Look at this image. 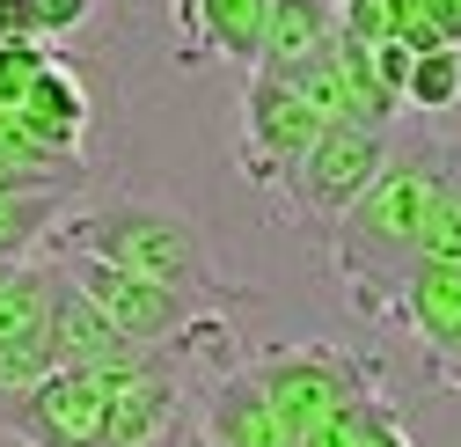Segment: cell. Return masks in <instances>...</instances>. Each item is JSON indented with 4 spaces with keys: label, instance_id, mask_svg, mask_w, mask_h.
Here are the masks:
<instances>
[{
    "label": "cell",
    "instance_id": "1",
    "mask_svg": "<svg viewBox=\"0 0 461 447\" xmlns=\"http://www.w3.org/2000/svg\"><path fill=\"white\" fill-rule=\"evenodd\" d=\"M447 161H454V140L432 132V125L388 132L381 177L330 228V271H337L344 301H352V315L388 323L402 278H411V264H418V228H425V205H432V184H439Z\"/></svg>",
    "mask_w": 461,
    "mask_h": 447
},
{
    "label": "cell",
    "instance_id": "2",
    "mask_svg": "<svg viewBox=\"0 0 461 447\" xmlns=\"http://www.w3.org/2000/svg\"><path fill=\"white\" fill-rule=\"evenodd\" d=\"M37 257H95V264H118V271H140V278H161L176 294H198V301H220V257L205 242L198 220H184L176 205H154V198H74L59 213V228L44 235Z\"/></svg>",
    "mask_w": 461,
    "mask_h": 447
},
{
    "label": "cell",
    "instance_id": "3",
    "mask_svg": "<svg viewBox=\"0 0 461 447\" xmlns=\"http://www.w3.org/2000/svg\"><path fill=\"white\" fill-rule=\"evenodd\" d=\"M249 374H257V388L271 397V411L285 418L294 447H308L337 411L381 397L374 367H366L359 352H344V345H322V338H308V345H271V352L249 360Z\"/></svg>",
    "mask_w": 461,
    "mask_h": 447
},
{
    "label": "cell",
    "instance_id": "4",
    "mask_svg": "<svg viewBox=\"0 0 461 447\" xmlns=\"http://www.w3.org/2000/svg\"><path fill=\"white\" fill-rule=\"evenodd\" d=\"M322 140V118L308 110V96L278 74H249L242 81V110H235V169L257 191H285L301 169V154Z\"/></svg>",
    "mask_w": 461,
    "mask_h": 447
},
{
    "label": "cell",
    "instance_id": "5",
    "mask_svg": "<svg viewBox=\"0 0 461 447\" xmlns=\"http://www.w3.org/2000/svg\"><path fill=\"white\" fill-rule=\"evenodd\" d=\"M381 161H388V132H374V125H322V140L301 154L294 184L278 191L285 220H301V228H337V220L359 205V191L381 177Z\"/></svg>",
    "mask_w": 461,
    "mask_h": 447
},
{
    "label": "cell",
    "instance_id": "6",
    "mask_svg": "<svg viewBox=\"0 0 461 447\" xmlns=\"http://www.w3.org/2000/svg\"><path fill=\"white\" fill-rule=\"evenodd\" d=\"M103 418H110L103 374H74V367L0 397V433H15L23 447H103Z\"/></svg>",
    "mask_w": 461,
    "mask_h": 447
},
{
    "label": "cell",
    "instance_id": "7",
    "mask_svg": "<svg viewBox=\"0 0 461 447\" xmlns=\"http://www.w3.org/2000/svg\"><path fill=\"white\" fill-rule=\"evenodd\" d=\"M191 418H198V433H205L212 447H294L285 418L271 411V397L257 388L249 360H235V367H220L212 381H198Z\"/></svg>",
    "mask_w": 461,
    "mask_h": 447
},
{
    "label": "cell",
    "instance_id": "8",
    "mask_svg": "<svg viewBox=\"0 0 461 447\" xmlns=\"http://www.w3.org/2000/svg\"><path fill=\"white\" fill-rule=\"evenodd\" d=\"M8 125L44 154V161H74L81 147H88V125H95V110H88V88H81V74L51 51V67L30 81V96L8 110Z\"/></svg>",
    "mask_w": 461,
    "mask_h": 447
},
{
    "label": "cell",
    "instance_id": "9",
    "mask_svg": "<svg viewBox=\"0 0 461 447\" xmlns=\"http://www.w3.org/2000/svg\"><path fill=\"white\" fill-rule=\"evenodd\" d=\"M388 323H395L402 338L432 360V374H439V367L454 360V345H461V264L418 257L411 278H402V294H395V308H388Z\"/></svg>",
    "mask_w": 461,
    "mask_h": 447
},
{
    "label": "cell",
    "instance_id": "10",
    "mask_svg": "<svg viewBox=\"0 0 461 447\" xmlns=\"http://www.w3.org/2000/svg\"><path fill=\"white\" fill-rule=\"evenodd\" d=\"M44 338H51V360L59 367H74V374H118V367H132L140 352L110 330L88 301H81V287L51 264V323H44Z\"/></svg>",
    "mask_w": 461,
    "mask_h": 447
},
{
    "label": "cell",
    "instance_id": "11",
    "mask_svg": "<svg viewBox=\"0 0 461 447\" xmlns=\"http://www.w3.org/2000/svg\"><path fill=\"white\" fill-rule=\"evenodd\" d=\"M184 30V59H227L257 74V44H264V8L271 0H168Z\"/></svg>",
    "mask_w": 461,
    "mask_h": 447
},
{
    "label": "cell",
    "instance_id": "12",
    "mask_svg": "<svg viewBox=\"0 0 461 447\" xmlns=\"http://www.w3.org/2000/svg\"><path fill=\"white\" fill-rule=\"evenodd\" d=\"M337 44V0H271L264 8V44L257 74H294Z\"/></svg>",
    "mask_w": 461,
    "mask_h": 447
},
{
    "label": "cell",
    "instance_id": "13",
    "mask_svg": "<svg viewBox=\"0 0 461 447\" xmlns=\"http://www.w3.org/2000/svg\"><path fill=\"white\" fill-rule=\"evenodd\" d=\"M74 205V184H44V191H0V257L30 264L44 235L59 228V213Z\"/></svg>",
    "mask_w": 461,
    "mask_h": 447
},
{
    "label": "cell",
    "instance_id": "14",
    "mask_svg": "<svg viewBox=\"0 0 461 447\" xmlns=\"http://www.w3.org/2000/svg\"><path fill=\"white\" fill-rule=\"evenodd\" d=\"M44 323H51V257H30L0 287V352L23 338H44Z\"/></svg>",
    "mask_w": 461,
    "mask_h": 447
},
{
    "label": "cell",
    "instance_id": "15",
    "mask_svg": "<svg viewBox=\"0 0 461 447\" xmlns=\"http://www.w3.org/2000/svg\"><path fill=\"white\" fill-rule=\"evenodd\" d=\"M461 103V51H418L402 74V110L411 118H447Z\"/></svg>",
    "mask_w": 461,
    "mask_h": 447
},
{
    "label": "cell",
    "instance_id": "16",
    "mask_svg": "<svg viewBox=\"0 0 461 447\" xmlns=\"http://www.w3.org/2000/svg\"><path fill=\"white\" fill-rule=\"evenodd\" d=\"M418 257H447V264H461V147H454V161L439 169V184H432L425 228H418Z\"/></svg>",
    "mask_w": 461,
    "mask_h": 447
},
{
    "label": "cell",
    "instance_id": "17",
    "mask_svg": "<svg viewBox=\"0 0 461 447\" xmlns=\"http://www.w3.org/2000/svg\"><path fill=\"white\" fill-rule=\"evenodd\" d=\"M95 15H103V0H37V44L44 51L51 44H74V37L95 30Z\"/></svg>",
    "mask_w": 461,
    "mask_h": 447
},
{
    "label": "cell",
    "instance_id": "18",
    "mask_svg": "<svg viewBox=\"0 0 461 447\" xmlns=\"http://www.w3.org/2000/svg\"><path fill=\"white\" fill-rule=\"evenodd\" d=\"M51 67V51L44 44H0V118H8V110L30 96V81Z\"/></svg>",
    "mask_w": 461,
    "mask_h": 447
},
{
    "label": "cell",
    "instance_id": "19",
    "mask_svg": "<svg viewBox=\"0 0 461 447\" xmlns=\"http://www.w3.org/2000/svg\"><path fill=\"white\" fill-rule=\"evenodd\" d=\"M337 30L359 44H381V37H395V8L388 0H337Z\"/></svg>",
    "mask_w": 461,
    "mask_h": 447
},
{
    "label": "cell",
    "instance_id": "20",
    "mask_svg": "<svg viewBox=\"0 0 461 447\" xmlns=\"http://www.w3.org/2000/svg\"><path fill=\"white\" fill-rule=\"evenodd\" d=\"M0 44H37V0H0Z\"/></svg>",
    "mask_w": 461,
    "mask_h": 447
},
{
    "label": "cell",
    "instance_id": "21",
    "mask_svg": "<svg viewBox=\"0 0 461 447\" xmlns=\"http://www.w3.org/2000/svg\"><path fill=\"white\" fill-rule=\"evenodd\" d=\"M366 447H411V433H402V418H395V404L374 418V433H366Z\"/></svg>",
    "mask_w": 461,
    "mask_h": 447
},
{
    "label": "cell",
    "instance_id": "22",
    "mask_svg": "<svg viewBox=\"0 0 461 447\" xmlns=\"http://www.w3.org/2000/svg\"><path fill=\"white\" fill-rule=\"evenodd\" d=\"M439 381H447V388H461V345H454V360L439 367Z\"/></svg>",
    "mask_w": 461,
    "mask_h": 447
},
{
    "label": "cell",
    "instance_id": "23",
    "mask_svg": "<svg viewBox=\"0 0 461 447\" xmlns=\"http://www.w3.org/2000/svg\"><path fill=\"white\" fill-rule=\"evenodd\" d=\"M8 278H15V264H8V257H0V287H8Z\"/></svg>",
    "mask_w": 461,
    "mask_h": 447
},
{
    "label": "cell",
    "instance_id": "24",
    "mask_svg": "<svg viewBox=\"0 0 461 447\" xmlns=\"http://www.w3.org/2000/svg\"><path fill=\"white\" fill-rule=\"evenodd\" d=\"M161 447H168V440H161Z\"/></svg>",
    "mask_w": 461,
    "mask_h": 447
}]
</instances>
